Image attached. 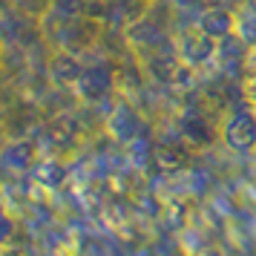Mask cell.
Segmentation results:
<instances>
[{
	"instance_id": "ba28073f",
	"label": "cell",
	"mask_w": 256,
	"mask_h": 256,
	"mask_svg": "<svg viewBox=\"0 0 256 256\" xmlns=\"http://www.w3.org/2000/svg\"><path fill=\"white\" fill-rule=\"evenodd\" d=\"M178 127H182V136H184V141L190 147H204V144H210L208 121L202 116H196V112H184L182 121H178Z\"/></svg>"
},
{
	"instance_id": "277c9868",
	"label": "cell",
	"mask_w": 256,
	"mask_h": 256,
	"mask_svg": "<svg viewBox=\"0 0 256 256\" xmlns=\"http://www.w3.org/2000/svg\"><path fill=\"white\" fill-rule=\"evenodd\" d=\"M112 84H116V72L112 70H106V66H84L75 90H78L81 98L95 101V98H104L106 92H112Z\"/></svg>"
},
{
	"instance_id": "52a82bcc",
	"label": "cell",
	"mask_w": 256,
	"mask_h": 256,
	"mask_svg": "<svg viewBox=\"0 0 256 256\" xmlns=\"http://www.w3.org/2000/svg\"><path fill=\"white\" fill-rule=\"evenodd\" d=\"M32 178H35V184L46 187V190H55V187L64 184L66 167H64L58 158H40V162L32 167Z\"/></svg>"
},
{
	"instance_id": "4fadbf2b",
	"label": "cell",
	"mask_w": 256,
	"mask_h": 256,
	"mask_svg": "<svg viewBox=\"0 0 256 256\" xmlns=\"http://www.w3.org/2000/svg\"><path fill=\"white\" fill-rule=\"evenodd\" d=\"M3 55H6V46L0 44V66H3Z\"/></svg>"
},
{
	"instance_id": "30bf717a",
	"label": "cell",
	"mask_w": 256,
	"mask_h": 256,
	"mask_svg": "<svg viewBox=\"0 0 256 256\" xmlns=\"http://www.w3.org/2000/svg\"><path fill=\"white\" fill-rule=\"evenodd\" d=\"M9 3H12L18 12H24L26 18L38 20V24H40V20L55 9V0H9Z\"/></svg>"
},
{
	"instance_id": "6da1fadb",
	"label": "cell",
	"mask_w": 256,
	"mask_h": 256,
	"mask_svg": "<svg viewBox=\"0 0 256 256\" xmlns=\"http://www.w3.org/2000/svg\"><path fill=\"white\" fill-rule=\"evenodd\" d=\"M222 144L233 152H254L256 150V104H244L230 110L219 124Z\"/></svg>"
},
{
	"instance_id": "5b68a950",
	"label": "cell",
	"mask_w": 256,
	"mask_h": 256,
	"mask_svg": "<svg viewBox=\"0 0 256 256\" xmlns=\"http://www.w3.org/2000/svg\"><path fill=\"white\" fill-rule=\"evenodd\" d=\"M196 29H202L213 40H222V38L236 32V12H230L228 6H208L204 12L198 14Z\"/></svg>"
},
{
	"instance_id": "7c38bea8",
	"label": "cell",
	"mask_w": 256,
	"mask_h": 256,
	"mask_svg": "<svg viewBox=\"0 0 256 256\" xmlns=\"http://www.w3.org/2000/svg\"><path fill=\"white\" fill-rule=\"evenodd\" d=\"M9 9V0H0V18H3V12Z\"/></svg>"
},
{
	"instance_id": "9c48e42d",
	"label": "cell",
	"mask_w": 256,
	"mask_h": 256,
	"mask_svg": "<svg viewBox=\"0 0 256 256\" xmlns=\"http://www.w3.org/2000/svg\"><path fill=\"white\" fill-rule=\"evenodd\" d=\"M233 35H239L250 49H256V6L236 12V32Z\"/></svg>"
},
{
	"instance_id": "3957f363",
	"label": "cell",
	"mask_w": 256,
	"mask_h": 256,
	"mask_svg": "<svg viewBox=\"0 0 256 256\" xmlns=\"http://www.w3.org/2000/svg\"><path fill=\"white\" fill-rule=\"evenodd\" d=\"M0 162L6 164L12 173H32V167L40 162L38 144L32 138H12L0 152Z\"/></svg>"
},
{
	"instance_id": "8992f818",
	"label": "cell",
	"mask_w": 256,
	"mask_h": 256,
	"mask_svg": "<svg viewBox=\"0 0 256 256\" xmlns=\"http://www.w3.org/2000/svg\"><path fill=\"white\" fill-rule=\"evenodd\" d=\"M81 72H84V66L78 64L75 52H58L55 60H52V66H49V75L58 84H64V86H75L78 78H81Z\"/></svg>"
},
{
	"instance_id": "8fae6325",
	"label": "cell",
	"mask_w": 256,
	"mask_h": 256,
	"mask_svg": "<svg viewBox=\"0 0 256 256\" xmlns=\"http://www.w3.org/2000/svg\"><path fill=\"white\" fill-rule=\"evenodd\" d=\"M156 162H158L162 170H178L184 164V156H182V150H176V147H158Z\"/></svg>"
},
{
	"instance_id": "7a4b0ae2",
	"label": "cell",
	"mask_w": 256,
	"mask_h": 256,
	"mask_svg": "<svg viewBox=\"0 0 256 256\" xmlns=\"http://www.w3.org/2000/svg\"><path fill=\"white\" fill-rule=\"evenodd\" d=\"M219 55V40H213L210 35H204L202 29H184L178 40H176V58L182 60L184 66L190 70H202V66H208L213 64Z\"/></svg>"
}]
</instances>
